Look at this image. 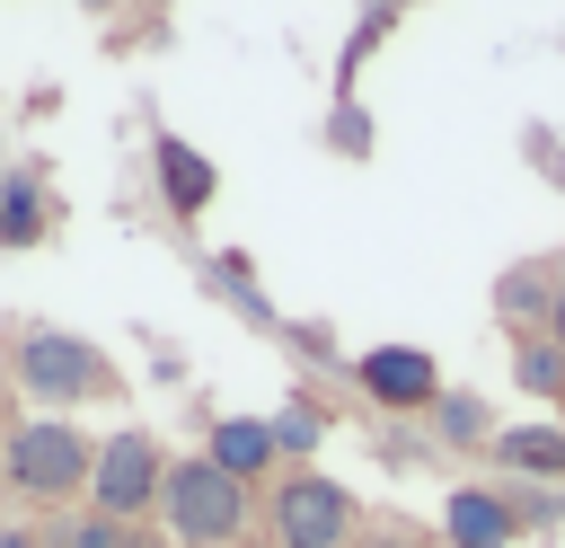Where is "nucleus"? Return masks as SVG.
I'll list each match as a JSON object with an SVG mask.
<instances>
[{
    "label": "nucleus",
    "mask_w": 565,
    "mask_h": 548,
    "mask_svg": "<svg viewBox=\"0 0 565 548\" xmlns=\"http://www.w3.org/2000/svg\"><path fill=\"white\" fill-rule=\"evenodd\" d=\"M503 460H521V468H565V433H503Z\"/></svg>",
    "instance_id": "obj_10"
},
{
    "label": "nucleus",
    "mask_w": 565,
    "mask_h": 548,
    "mask_svg": "<svg viewBox=\"0 0 565 548\" xmlns=\"http://www.w3.org/2000/svg\"><path fill=\"white\" fill-rule=\"evenodd\" d=\"M344 530H353V504H344L335 477H291L274 495V539L282 548H335Z\"/></svg>",
    "instance_id": "obj_4"
},
{
    "label": "nucleus",
    "mask_w": 565,
    "mask_h": 548,
    "mask_svg": "<svg viewBox=\"0 0 565 548\" xmlns=\"http://www.w3.org/2000/svg\"><path fill=\"white\" fill-rule=\"evenodd\" d=\"M88 468H97V451L71 424H18L9 433V477L26 495H71V486H88Z\"/></svg>",
    "instance_id": "obj_2"
},
{
    "label": "nucleus",
    "mask_w": 565,
    "mask_h": 548,
    "mask_svg": "<svg viewBox=\"0 0 565 548\" xmlns=\"http://www.w3.org/2000/svg\"><path fill=\"white\" fill-rule=\"evenodd\" d=\"M450 539H459V548H503V539H512V513H503L486 486H459V495H450Z\"/></svg>",
    "instance_id": "obj_7"
},
{
    "label": "nucleus",
    "mask_w": 565,
    "mask_h": 548,
    "mask_svg": "<svg viewBox=\"0 0 565 548\" xmlns=\"http://www.w3.org/2000/svg\"><path fill=\"white\" fill-rule=\"evenodd\" d=\"M88 495H97V513H141L150 495H168V468H159V451L141 442V433H115L106 451H97V468H88Z\"/></svg>",
    "instance_id": "obj_3"
},
{
    "label": "nucleus",
    "mask_w": 565,
    "mask_h": 548,
    "mask_svg": "<svg viewBox=\"0 0 565 548\" xmlns=\"http://www.w3.org/2000/svg\"><path fill=\"white\" fill-rule=\"evenodd\" d=\"M26 380H35L44 398H79V389H97L106 371H97V354H88L79 336H35V345H26Z\"/></svg>",
    "instance_id": "obj_5"
},
{
    "label": "nucleus",
    "mask_w": 565,
    "mask_h": 548,
    "mask_svg": "<svg viewBox=\"0 0 565 548\" xmlns=\"http://www.w3.org/2000/svg\"><path fill=\"white\" fill-rule=\"evenodd\" d=\"M159 186H168L177 212H203V203H212V168H203L185 141H159Z\"/></svg>",
    "instance_id": "obj_9"
},
{
    "label": "nucleus",
    "mask_w": 565,
    "mask_h": 548,
    "mask_svg": "<svg viewBox=\"0 0 565 548\" xmlns=\"http://www.w3.org/2000/svg\"><path fill=\"white\" fill-rule=\"evenodd\" d=\"M362 389L388 398V407H424V398H433V362H424L415 345H380V354L362 362Z\"/></svg>",
    "instance_id": "obj_6"
},
{
    "label": "nucleus",
    "mask_w": 565,
    "mask_h": 548,
    "mask_svg": "<svg viewBox=\"0 0 565 548\" xmlns=\"http://www.w3.org/2000/svg\"><path fill=\"white\" fill-rule=\"evenodd\" d=\"M168 521H177V539L185 548H212V539H230L238 530V513H247V495H238V477H221L212 460H185V468H168Z\"/></svg>",
    "instance_id": "obj_1"
},
{
    "label": "nucleus",
    "mask_w": 565,
    "mask_h": 548,
    "mask_svg": "<svg viewBox=\"0 0 565 548\" xmlns=\"http://www.w3.org/2000/svg\"><path fill=\"white\" fill-rule=\"evenodd\" d=\"M203 460H212V468H221V477H238V486H247V477H256V468H265V460H274V433H265V424H221V433H212V451H203Z\"/></svg>",
    "instance_id": "obj_8"
}]
</instances>
